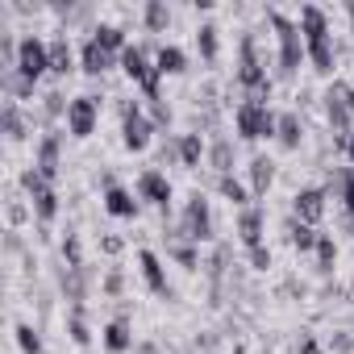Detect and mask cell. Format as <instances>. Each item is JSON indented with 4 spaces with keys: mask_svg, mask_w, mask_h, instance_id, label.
<instances>
[{
    "mask_svg": "<svg viewBox=\"0 0 354 354\" xmlns=\"http://www.w3.org/2000/svg\"><path fill=\"white\" fill-rule=\"evenodd\" d=\"M267 21H271V30H275V38H279V80H292L296 75V67L308 59L304 55V34H300V26L296 21H288L279 9H267Z\"/></svg>",
    "mask_w": 354,
    "mask_h": 354,
    "instance_id": "cell-1",
    "label": "cell"
},
{
    "mask_svg": "<svg viewBox=\"0 0 354 354\" xmlns=\"http://www.w3.org/2000/svg\"><path fill=\"white\" fill-rule=\"evenodd\" d=\"M154 138V121L138 100H121V142L129 154H142Z\"/></svg>",
    "mask_w": 354,
    "mask_h": 354,
    "instance_id": "cell-2",
    "label": "cell"
},
{
    "mask_svg": "<svg viewBox=\"0 0 354 354\" xmlns=\"http://www.w3.org/2000/svg\"><path fill=\"white\" fill-rule=\"evenodd\" d=\"M180 234H184V238H192L196 246L217 238V225H213V209H209L205 192H192V196H188V205H184V217H180Z\"/></svg>",
    "mask_w": 354,
    "mask_h": 354,
    "instance_id": "cell-3",
    "label": "cell"
},
{
    "mask_svg": "<svg viewBox=\"0 0 354 354\" xmlns=\"http://www.w3.org/2000/svg\"><path fill=\"white\" fill-rule=\"evenodd\" d=\"M234 125H238V138L242 142H263V138H275L279 113L259 109V104H238L234 109Z\"/></svg>",
    "mask_w": 354,
    "mask_h": 354,
    "instance_id": "cell-4",
    "label": "cell"
},
{
    "mask_svg": "<svg viewBox=\"0 0 354 354\" xmlns=\"http://www.w3.org/2000/svg\"><path fill=\"white\" fill-rule=\"evenodd\" d=\"M17 71L38 84L50 71V42H42L38 34H26L21 38V50H17Z\"/></svg>",
    "mask_w": 354,
    "mask_h": 354,
    "instance_id": "cell-5",
    "label": "cell"
},
{
    "mask_svg": "<svg viewBox=\"0 0 354 354\" xmlns=\"http://www.w3.org/2000/svg\"><path fill=\"white\" fill-rule=\"evenodd\" d=\"M346 88H350V84L333 80L329 92L321 96V100H325V121H329L333 138H350V129H354V117H350V109H346Z\"/></svg>",
    "mask_w": 354,
    "mask_h": 354,
    "instance_id": "cell-6",
    "label": "cell"
},
{
    "mask_svg": "<svg viewBox=\"0 0 354 354\" xmlns=\"http://www.w3.org/2000/svg\"><path fill=\"white\" fill-rule=\"evenodd\" d=\"M138 196H142L146 205H154L162 217L171 213V180H167L158 167H146V171L138 175Z\"/></svg>",
    "mask_w": 354,
    "mask_h": 354,
    "instance_id": "cell-7",
    "label": "cell"
},
{
    "mask_svg": "<svg viewBox=\"0 0 354 354\" xmlns=\"http://www.w3.org/2000/svg\"><path fill=\"white\" fill-rule=\"evenodd\" d=\"M96 117H100L96 96H75L71 109H67V133L71 138H92L96 133Z\"/></svg>",
    "mask_w": 354,
    "mask_h": 354,
    "instance_id": "cell-8",
    "label": "cell"
},
{
    "mask_svg": "<svg viewBox=\"0 0 354 354\" xmlns=\"http://www.w3.org/2000/svg\"><path fill=\"white\" fill-rule=\"evenodd\" d=\"M325 188H300L296 196H292V217L296 221H304V225H317L321 217H325Z\"/></svg>",
    "mask_w": 354,
    "mask_h": 354,
    "instance_id": "cell-9",
    "label": "cell"
},
{
    "mask_svg": "<svg viewBox=\"0 0 354 354\" xmlns=\"http://www.w3.org/2000/svg\"><path fill=\"white\" fill-rule=\"evenodd\" d=\"M138 267H142L146 288H150L158 300H175V288L167 283V271H162V263H158V254H154V250H138Z\"/></svg>",
    "mask_w": 354,
    "mask_h": 354,
    "instance_id": "cell-10",
    "label": "cell"
},
{
    "mask_svg": "<svg viewBox=\"0 0 354 354\" xmlns=\"http://www.w3.org/2000/svg\"><path fill=\"white\" fill-rule=\"evenodd\" d=\"M162 238H167V254H171L175 263H180L184 271H196V267H205V263H201V250H196V242H192V238H184V234H180V225H175V230H167Z\"/></svg>",
    "mask_w": 354,
    "mask_h": 354,
    "instance_id": "cell-11",
    "label": "cell"
},
{
    "mask_svg": "<svg viewBox=\"0 0 354 354\" xmlns=\"http://www.w3.org/2000/svg\"><path fill=\"white\" fill-rule=\"evenodd\" d=\"M34 167L46 175V180H55L59 167H63V133H42L38 154H34Z\"/></svg>",
    "mask_w": 354,
    "mask_h": 354,
    "instance_id": "cell-12",
    "label": "cell"
},
{
    "mask_svg": "<svg viewBox=\"0 0 354 354\" xmlns=\"http://www.w3.org/2000/svg\"><path fill=\"white\" fill-rule=\"evenodd\" d=\"M121 71L142 88L150 75H154V59H150V46H125L121 50Z\"/></svg>",
    "mask_w": 354,
    "mask_h": 354,
    "instance_id": "cell-13",
    "label": "cell"
},
{
    "mask_svg": "<svg viewBox=\"0 0 354 354\" xmlns=\"http://www.w3.org/2000/svg\"><path fill=\"white\" fill-rule=\"evenodd\" d=\"M304 55H308V63H313L317 75H329L333 63H337V46H333L329 34H321V38H304Z\"/></svg>",
    "mask_w": 354,
    "mask_h": 354,
    "instance_id": "cell-14",
    "label": "cell"
},
{
    "mask_svg": "<svg viewBox=\"0 0 354 354\" xmlns=\"http://www.w3.org/2000/svg\"><path fill=\"white\" fill-rule=\"evenodd\" d=\"M88 279H92L88 267H63V271H59V288H63V300H67L71 308L88 300Z\"/></svg>",
    "mask_w": 354,
    "mask_h": 354,
    "instance_id": "cell-15",
    "label": "cell"
},
{
    "mask_svg": "<svg viewBox=\"0 0 354 354\" xmlns=\"http://www.w3.org/2000/svg\"><path fill=\"white\" fill-rule=\"evenodd\" d=\"M117 63H121V55H113V50H104V46H100V42H92V38L84 42V55H80V67H84L88 75H96V80H100V75H104L109 67H117Z\"/></svg>",
    "mask_w": 354,
    "mask_h": 354,
    "instance_id": "cell-16",
    "label": "cell"
},
{
    "mask_svg": "<svg viewBox=\"0 0 354 354\" xmlns=\"http://www.w3.org/2000/svg\"><path fill=\"white\" fill-rule=\"evenodd\" d=\"M271 184H275V162H271L267 154H254V158H250V196H254V201H267Z\"/></svg>",
    "mask_w": 354,
    "mask_h": 354,
    "instance_id": "cell-17",
    "label": "cell"
},
{
    "mask_svg": "<svg viewBox=\"0 0 354 354\" xmlns=\"http://www.w3.org/2000/svg\"><path fill=\"white\" fill-rule=\"evenodd\" d=\"M263 230H267V213L259 205H250V209L238 213V238H242V246H259L263 242Z\"/></svg>",
    "mask_w": 354,
    "mask_h": 354,
    "instance_id": "cell-18",
    "label": "cell"
},
{
    "mask_svg": "<svg viewBox=\"0 0 354 354\" xmlns=\"http://www.w3.org/2000/svg\"><path fill=\"white\" fill-rule=\"evenodd\" d=\"M230 259H234L230 242H217V246H213V254L205 259V275L213 279V304L221 300V279H225V271H230Z\"/></svg>",
    "mask_w": 354,
    "mask_h": 354,
    "instance_id": "cell-19",
    "label": "cell"
},
{
    "mask_svg": "<svg viewBox=\"0 0 354 354\" xmlns=\"http://www.w3.org/2000/svg\"><path fill=\"white\" fill-rule=\"evenodd\" d=\"M275 142H279L283 150H300V142H304V117H300L296 109H292V113H279Z\"/></svg>",
    "mask_w": 354,
    "mask_h": 354,
    "instance_id": "cell-20",
    "label": "cell"
},
{
    "mask_svg": "<svg viewBox=\"0 0 354 354\" xmlns=\"http://www.w3.org/2000/svg\"><path fill=\"white\" fill-rule=\"evenodd\" d=\"M104 213H113V217H121V221H133L138 217V201H133V192H125V188H104Z\"/></svg>",
    "mask_w": 354,
    "mask_h": 354,
    "instance_id": "cell-21",
    "label": "cell"
},
{
    "mask_svg": "<svg viewBox=\"0 0 354 354\" xmlns=\"http://www.w3.org/2000/svg\"><path fill=\"white\" fill-rule=\"evenodd\" d=\"M129 346H133V333H129V317L121 313V317H113L104 325V350L109 354H125Z\"/></svg>",
    "mask_w": 354,
    "mask_h": 354,
    "instance_id": "cell-22",
    "label": "cell"
},
{
    "mask_svg": "<svg viewBox=\"0 0 354 354\" xmlns=\"http://www.w3.org/2000/svg\"><path fill=\"white\" fill-rule=\"evenodd\" d=\"M296 26H300L304 38H321V34H329V13H325L321 5H300Z\"/></svg>",
    "mask_w": 354,
    "mask_h": 354,
    "instance_id": "cell-23",
    "label": "cell"
},
{
    "mask_svg": "<svg viewBox=\"0 0 354 354\" xmlns=\"http://www.w3.org/2000/svg\"><path fill=\"white\" fill-rule=\"evenodd\" d=\"M234 158H238L234 142H230V138H213V146H209V167L217 171V180H221V175H234Z\"/></svg>",
    "mask_w": 354,
    "mask_h": 354,
    "instance_id": "cell-24",
    "label": "cell"
},
{
    "mask_svg": "<svg viewBox=\"0 0 354 354\" xmlns=\"http://www.w3.org/2000/svg\"><path fill=\"white\" fill-rule=\"evenodd\" d=\"M0 121H5V138H9V142H26V133H30V121H26L21 104L5 100V109H0Z\"/></svg>",
    "mask_w": 354,
    "mask_h": 354,
    "instance_id": "cell-25",
    "label": "cell"
},
{
    "mask_svg": "<svg viewBox=\"0 0 354 354\" xmlns=\"http://www.w3.org/2000/svg\"><path fill=\"white\" fill-rule=\"evenodd\" d=\"M201 158H209L205 138H201V133H180V167L196 171V167H201Z\"/></svg>",
    "mask_w": 354,
    "mask_h": 354,
    "instance_id": "cell-26",
    "label": "cell"
},
{
    "mask_svg": "<svg viewBox=\"0 0 354 354\" xmlns=\"http://www.w3.org/2000/svg\"><path fill=\"white\" fill-rule=\"evenodd\" d=\"M288 242L300 250V254H308V250H317V242H321V234H317V225H304V221H296V217H288Z\"/></svg>",
    "mask_w": 354,
    "mask_h": 354,
    "instance_id": "cell-27",
    "label": "cell"
},
{
    "mask_svg": "<svg viewBox=\"0 0 354 354\" xmlns=\"http://www.w3.org/2000/svg\"><path fill=\"white\" fill-rule=\"evenodd\" d=\"M196 46H201V59L213 67V63L221 59V30H217L213 21H205V26L196 30Z\"/></svg>",
    "mask_w": 354,
    "mask_h": 354,
    "instance_id": "cell-28",
    "label": "cell"
},
{
    "mask_svg": "<svg viewBox=\"0 0 354 354\" xmlns=\"http://www.w3.org/2000/svg\"><path fill=\"white\" fill-rule=\"evenodd\" d=\"M0 88H5V100H34V80H26L21 71H5L0 75Z\"/></svg>",
    "mask_w": 354,
    "mask_h": 354,
    "instance_id": "cell-29",
    "label": "cell"
},
{
    "mask_svg": "<svg viewBox=\"0 0 354 354\" xmlns=\"http://www.w3.org/2000/svg\"><path fill=\"white\" fill-rule=\"evenodd\" d=\"M154 67H158L162 75H184V71H188V55H184L180 46H158Z\"/></svg>",
    "mask_w": 354,
    "mask_h": 354,
    "instance_id": "cell-30",
    "label": "cell"
},
{
    "mask_svg": "<svg viewBox=\"0 0 354 354\" xmlns=\"http://www.w3.org/2000/svg\"><path fill=\"white\" fill-rule=\"evenodd\" d=\"M75 71V55H71V42L67 34L50 42V75H71Z\"/></svg>",
    "mask_w": 354,
    "mask_h": 354,
    "instance_id": "cell-31",
    "label": "cell"
},
{
    "mask_svg": "<svg viewBox=\"0 0 354 354\" xmlns=\"http://www.w3.org/2000/svg\"><path fill=\"white\" fill-rule=\"evenodd\" d=\"M142 26H146L150 34H162V30L171 26V5H167V0H146V9H142Z\"/></svg>",
    "mask_w": 354,
    "mask_h": 354,
    "instance_id": "cell-32",
    "label": "cell"
},
{
    "mask_svg": "<svg viewBox=\"0 0 354 354\" xmlns=\"http://www.w3.org/2000/svg\"><path fill=\"white\" fill-rule=\"evenodd\" d=\"M217 188H221V196H225L238 213H242V209H250V192H246V184H242V180H234V175H221Z\"/></svg>",
    "mask_w": 354,
    "mask_h": 354,
    "instance_id": "cell-33",
    "label": "cell"
},
{
    "mask_svg": "<svg viewBox=\"0 0 354 354\" xmlns=\"http://www.w3.org/2000/svg\"><path fill=\"white\" fill-rule=\"evenodd\" d=\"M92 42H100V46H104V50H113V55H121V50L129 46L121 26H96V30H92Z\"/></svg>",
    "mask_w": 354,
    "mask_h": 354,
    "instance_id": "cell-34",
    "label": "cell"
},
{
    "mask_svg": "<svg viewBox=\"0 0 354 354\" xmlns=\"http://www.w3.org/2000/svg\"><path fill=\"white\" fill-rule=\"evenodd\" d=\"M67 333H71V342H75V346H88V342H92V329H88L84 304H75V308L67 313Z\"/></svg>",
    "mask_w": 354,
    "mask_h": 354,
    "instance_id": "cell-35",
    "label": "cell"
},
{
    "mask_svg": "<svg viewBox=\"0 0 354 354\" xmlns=\"http://www.w3.org/2000/svg\"><path fill=\"white\" fill-rule=\"evenodd\" d=\"M17 184H21V192H26L30 201H34V196H42V192L50 188V180H46V175H42L38 167H26V171L17 175Z\"/></svg>",
    "mask_w": 354,
    "mask_h": 354,
    "instance_id": "cell-36",
    "label": "cell"
},
{
    "mask_svg": "<svg viewBox=\"0 0 354 354\" xmlns=\"http://www.w3.org/2000/svg\"><path fill=\"white\" fill-rule=\"evenodd\" d=\"M5 217H9V230H17V225H26V221L34 217V205H26L17 192H9V201H5Z\"/></svg>",
    "mask_w": 354,
    "mask_h": 354,
    "instance_id": "cell-37",
    "label": "cell"
},
{
    "mask_svg": "<svg viewBox=\"0 0 354 354\" xmlns=\"http://www.w3.org/2000/svg\"><path fill=\"white\" fill-rule=\"evenodd\" d=\"M317 271L321 275H333V263H337V246H333V238L329 234H321V242H317Z\"/></svg>",
    "mask_w": 354,
    "mask_h": 354,
    "instance_id": "cell-38",
    "label": "cell"
},
{
    "mask_svg": "<svg viewBox=\"0 0 354 354\" xmlns=\"http://www.w3.org/2000/svg\"><path fill=\"white\" fill-rule=\"evenodd\" d=\"M67 109H71V100H67L59 88H50V92L42 96V113H46V121H55V117H67Z\"/></svg>",
    "mask_w": 354,
    "mask_h": 354,
    "instance_id": "cell-39",
    "label": "cell"
},
{
    "mask_svg": "<svg viewBox=\"0 0 354 354\" xmlns=\"http://www.w3.org/2000/svg\"><path fill=\"white\" fill-rule=\"evenodd\" d=\"M13 333H17V346H21L26 354H42V337H38V329H34V325H26V321H21Z\"/></svg>",
    "mask_w": 354,
    "mask_h": 354,
    "instance_id": "cell-40",
    "label": "cell"
},
{
    "mask_svg": "<svg viewBox=\"0 0 354 354\" xmlns=\"http://www.w3.org/2000/svg\"><path fill=\"white\" fill-rule=\"evenodd\" d=\"M59 250H63V263H67V267H88V263H84V246H80V238H75V234H67Z\"/></svg>",
    "mask_w": 354,
    "mask_h": 354,
    "instance_id": "cell-41",
    "label": "cell"
},
{
    "mask_svg": "<svg viewBox=\"0 0 354 354\" xmlns=\"http://www.w3.org/2000/svg\"><path fill=\"white\" fill-rule=\"evenodd\" d=\"M246 259H250L254 271H267V267H271V250H267L263 242H259V246H246Z\"/></svg>",
    "mask_w": 354,
    "mask_h": 354,
    "instance_id": "cell-42",
    "label": "cell"
},
{
    "mask_svg": "<svg viewBox=\"0 0 354 354\" xmlns=\"http://www.w3.org/2000/svg\"><path fill=\"white\" fill-rule=\"evenodd\" d=\"M329 350H333V354H354V333H350V329H337V333L329 337Z\"/></svg>",
    "mask_w": 354,
    "mask_h": 354,
    "instance_id": "cell-43",
    "label": "cell"
},
{
    "mask_svg": "<svg viewBox=\"0 0 354 354\" xmlns=\"http://www.w3.org/2000/svg\"><path fill=\"white\" fill-rule=\"evenodd\" d=\"M100 292L117 300V296L125 292V275H121V271H109V275H104V283H100Z\"/></svg>",
    "mask_w": 354,
    "mask_h": 354,
    "instance_id": "cell-44",
    "label": "cell"
},
{
    "mask_svg": "<svg viewBox=\"0 0 354 354\" xmlns=\"http://www.w3.org/2000/svg\"><path fill=\"white\" fill-rule=\"evenodd\" d=\"M296 354H325V350H321V342H317L313 333H300V342H296Z\"/></svg>",
    "mask_w": 354,
    "mask_h": 354,
    "instance_id": "cell-45",
    "label": "cell"
},
{
    "mask_svg": "<svg viewBox=\"0 0 354 354\" xmlns=\"http://www.w3.org/2000/svg\"><path fill=\"white\" fill-rule=\"evenodd\" d=\"M150 121H154V125H171V109H167L162 100H154V104H150Z\"/></svg>",
    "mask_w": 354,
    "mask_h": 354,
    "instance_id": "cell-46",
    "label": "cell"
},
{
    "mask_svg": "<svg viewBox=\"0 0 354 354\" xmlns=\"http://www.w3.org/2000/svg\"><path fill=\"white\" fill-rule=\"evenodd\" d=\"M121 246H125V242H121L117 234H100V250H104V254H121Z\"/></svg>",
    "mask_w": 354,
    "mask_h": 354,
    "instance_id": "cell-47",
    "label": "cell"
},
{
    "mask_svg": "<svg viewBox=\"0 0 354 354\" xmlns=\"http://www.w3.org/2000/svg\"><path fill=\"white\" fill-rule=\"evenodd\" d=\"M5 250H9V254H21V250H26V242H21V234H17V230H9V234H5Z\"/></svg>",
    "mask_w": 354,
    "mask_h": 354,
    "instance_id": "cell-48",
    "label": "cell"
},
{
    "mask_svg": "<svg viewBox=\"0 0 354 354\" xmlns=\"http://www.w3.org/2000/svg\"><path fill=\"white\" fill-rule=\"evenodd\" d=\"M342 205H346V213L354 217V175H350V184H346V192H342Z\"/></svg>",
    "mask_w": 354,
    "mask_h": 354,
    "instance_id": "cell-49",
    "label": "cell"
},
{
    "mask_svg": "<svg viewBox=\"0 0 354 354\" xmlns=\"http://www.w3.org/2000/svg\"><path fill=\"white\" fill-rule=\"evenodd\" d=\"M138 354H162V350H158L154 342H142V346H138Z\"/></svg>",
    "mask_w": 354,
    "mask_h": 354,
    "instance_id": "cell-50",
    "label": "cell"
},
{
    "mask_svg": "<svg viewBox=\"0 0 354 354\" xmlns=\"http://www.w3.org/2000/svg\"><path fill=\"white\" fill-rule=\"evenodd\" d=\"M346 109H350V117H354V88H346Z\"/></svg>",
    "mask_w": 354,
    "mask_h": 354,
    "instance_id": "cell-51",
    "label": "cell"
},
{
    "mask_svg": "<svg viewBox=\"0 0 354 354\" xmlns=\"http://www.w3.org/2000/svg\"><path fill=\"white\" fill-rule=\"evenodd\" d=\"M346 158H350V167H354V133H350V142H346Z\"/></svg>",
    "mask_w": 354,
    "mask_h": 354,
    "instance_id": "cell-52",
    "label": "cell"
},
{
    "mask_svg": "<svg viewBox=\"0 0 354 354\" xmlns=\"http://www.w3.org/2000/svg\"><path fill=\"white\" fill-rule=\"evenodd\" d=\"M234 354H246V350H242V346H234Z\"/></svg>",
    "mask_w": 354,
    "mask_h": 354,
    "instance_id": "cell-53",
    "label": "cell"
}]
</instances>
